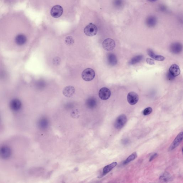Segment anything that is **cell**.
Instances as JSON below:
<instances>
[{"label": "cell", "mask_w": 183, "mask_h": 183, "mask_svg": "<svg viewBox=\"0 0 183 183\" xmlns=\"http://www.w3.org/2000/svg\"><path fill=\"white\" fill-rule=\"evenodd\" d=\"M65 42L66 44L67 45H71L74 44L75 40L72 36H68L66 38Z\"/></svg>", "instance_id": "obj_23"}, {"label": "cell", "mask_w": 183, "mask_h": 183, "mask_svg": "<svg viewBox=\"0 0 183 183\" xmlns=\"http://www.w3.org/2000/svg\"><path fill=\"white\" fill-rule=\"evenodd\" d=\"M47 121L45 119L40 120L39 123V125L42 128H44L47 125Z\"/></svg>", "instance_id": "obj_25"}, {"label": "cell", "mask_w": 183, "mask_h": 183, "mask_svg": "<svg viewBox=\"0 0 183 183\" xmlns=\"http://www.w3.org/2000/svg\"><path fill=\"white\" fill-rule=\"evenodd\" d=\"M63 13V8L58 5L53 6L51 11V15L54 18H59L62 15Z\"/></svg>", "instance_id": "obj_6"}, {"label": "cell", "mask_w": 183, "mask_h": 183, "mask_svg": "<svg viewBox=\"0 0 183 183\" xmlns=\"http://www.w3.org/2000/svg\"><path fill=\"white\" fill-rule=\"evenodd\" d=\"M146 62L148 64L150 65H155V63H154V61L151 58H147V59H146Z\"/></svg>", "instance_id": "obj_28"}, {"label": "cell", "mask_w": 183, "mask_h": 183, "mask_svg": "<svg viewBox=\"0 0 183 183\" xmlns=\"http://www.w3.org/2000/svg\"><path fill=\"white\" fill-rule=\"evenodd\" d=\"M97 27L92 23H89L84 29V33L89 36H94L97 34Z\"/></svg>", "instance_id": "obj_3"}, {"label": "cell", "mask_w": 183, "mask_h": 183, "mask_svg": "<svg viewBox=\"0 0 183 183\" xmlns=\"http://www.w3.org/2000/svg\"><path fill=\"white\" fill-rule=\"evenodd\" d=\"M61 62L60 58L58 57H56L54 58L53 60V63L54 65L56 66H58L60 65Z\"/></svg>", "instance_id": "obj_27"}, {"label": "cell", "mask_w": 183, "mask_h": 183, "mask_svg": "<svg viewBox=\"0 0 183 183\" xmlns=\"http://www.w3.org/2000/svg\"><path fill=\"white\" fill-rule=\"evenodd\" d=\"M97 101L95 98H90L87 100V105L89 108H93L96 106Z\"/></svg>", "instance_id": "obj_20"}, {"label": "cell", "mask_w": 183, "mask_h": 183, "mask_svg": "<svg viewBox=\"0 0 183 183\" xmlns=\"http://www.w3.org/2000/svg\"><path fill=\"white\" fill-rule=\"evenodd\" d=\"M113 4L116 8H119L123 6V0H114Z\"/></svg>", "instance_id": "obj_22"}, {"label": "cell", "mask_w": 183, "mask_h": 183, "mask_svg": "<svg viewBox=\"0 0 183 183\" xmlns=\"http://www.w3.org/2000/svg\"><path fill=\"white\" fill-rule=\"evenodd\" d=\"M137 157V153L136 152H134L131 154L129 157H128L126 159L125 161L124 162L123 164H126L131 162L133 161L134 159H135Z\"/></svg>", "instance_id": "obj_21"}, {"label": "cell", "mask_w": 183, "mask_h": 183, "mask_svg": "<svg viewBox=\"0 0 183 183\" xmlns=\"http://www.w3.org/2000/svg\"><path fill=\"white\" fill-rule=\"evenodd\" d=\"M104 49L107 51H110L114 49L116 43L114 40L111 38H107L104 40L102 43Z\"/></svg>", "instance_id": "obj_5"}, {"label": "cell", "mask_w": 183, "mask_h": 183, "mask_svg": "<svg viewBox=\"0 0 183 183\" xmlns=\"http://www.w3.org/2000/svg\"><path fill=\"white\" fill-rule=\"evenodd\" d=\"M75 92V89L73 86H68L65 87L63 90V93L65 97L70 98L74 95Z\"/></svg>", "instance_id": "obj_12"}, {"label": "cell", "mask_w": 183, "mask_h": 183, "mask_svg": "<svg viewBox=\"0 0 183 183\" xmlns=\"http://www.w3.org/2000/svg\"><path fill=\"white\" fill-rule=\"evenodd\" d=\"M12 155V150L9 146H3L0 147V157L2 159H8Z\"/></svg>", "instance_id": "obj_4"}, {"label": "cell", "mask_w": 183, "mask_h": 183, "mask_svg": "<svg viewBox=\"0 0 183 183\" xmlns=\"http://www.w3.org/2000/svg\"><path fill=\"white\" fill-rule=\"evenodd\" d=\"M128 140H123V143H128Z\"/></svg>", "instance_id": "obj_31"}, {"label": "cell", "mask_w": 183, "mask_h": 183, "mask_svg": "<svg viewBox=\"0 0 183 183\" xmlns=\"http://www.w3.org/2000/svg\"><path fill=\"white\" fill-rule=\"evenodd\" d=\"M167 173H167H166L164 174L163 175L161 176L160 178L161 180H162L165 181L166 182L167 181H168V180H169L171 177L169 173Z\"/></svg>", "instance_id": "obj_26"}, {"label": "cell", "mask_w": 183, "mask_h": 183, "mask_svg": "<svg viewBox=\"0 0 183 183\" xmlns=\"http://www.w3.org/2000/svg\"><path fill=\"white\" fill-rule=\"evenodd\" d=\"M22 106L21 102L18 99H14L11 100L10 103V108L14 111L20 110Z\"/></svg>", "instance_id": "obj_10"}, {"label": "cell", "mask_w": 183, "mask_h": 183, "mask_svg": "<svg viewBox=\"0 0 183 183\" xmlns=\"http://www.w3.org/2000/svg\"><path fill=\"white\" fill-rule=\"evenodd\" d=\"M127 120L126 116L124 114L119 116L114 123V127L117 129H121L126 125Z\"/></svg>", "instance_id": "obj_2"}, {"label": "cell", "mask_w": 183, "mask_h": 183, "mask_svg": "<svg viewBox=\"0 0 183 183\" xmlns=\"http://www.w3.org/2000/svg\"><path fill=\"white\" fill-rule=\"evenodd\" d=\"M148 1L151 2H154L156 1L157 0H148Z\"/></svg>", "instance_id": "obj_32"}, {"label": "cell", "mask_w": 183, "mask_h": 183, "mask_svg": "<svg viewBox=\"0 0 183 183\" xmlns=\"http://www.w3.org/2000/svg\"><path fill=\"white\" fill-rule=\"evenodd\" d=\"M27 41L26 36L23 34H19L17 35L15 39L16 44L19 45H22L24 44Z\"/></svg>", "instance_id": "obj_16"}, {"label": "cell", "mask_w": 183, "mask_h": 183, "mask_svg": "<svg viewBox=\"0 0 183 183\" xmlns=\"http://www.w3.org/2000/svg\"><path fill=\"white\" fill-rule=\"evenodd\" d=\"M158 154L157 153H154V154H152L151 157H150V158H149V161L151 162L152 161L153 159H154V158H156L157 157V156Z\"/></svg>", "instance_id": "obj_29"}, {"label": "cell", "mask_w": 183, "mask_h": 183, "mask_svg": "<svg viewBox=\"0 0 183 183\" xmlns=\"http://www.w3.org/2000/svg\"><path fill=\"white\" fill-rule=\"evenodd\" d=\"M182 50V45L179 43L172 44L170 47V50L172 53L177 54L180 53Z\"/></svg>", "instance_id": "obj_11"}, {"label": "cell", "mask_w": 183, "mask_h": 183, "mask_svg": "<svg viewBox=\"0 0 183 183\" xmlns=\"http://www.w3.org/2000/svg\"><path fill=\"white\" fill-rule=\"evenodd\" d=\"M183 138V132H181L177 135L175 139L174 140L173 142L171 143V145L169 148L168 151H171L176 148L182 141Z\"/></svg>", "instance_id": "obj_7"}, {"label": "cell", "mask_w": 183, "mask_h": 183, "mask_svg": "<svg viewBox=\"0 0 183 183\" xmlns=\"http://www.w3.org/2000/svg\"><path fill=\"white\" fill-rule=\"evenodd\" d=\"M167 78L169 80H172L174 78V77L173 76L170 72H169L168 74H167Z\"/></svg>", "instance_id": "obj_30"}, {"label": "cell", "mask_w": 183, "mask_h": 183, "mask_svg": "<svg viewBox=\"0 0 183 183\" xmlns=\"http://www.w3.org/2000/svg\"><path fill=\"white\" fill-rule=\"evenodd\" d=\"M169 72L174 77L178 76L180 74L179 67L176 64H173L170 68Z\"/></svg>", "instance_id": "obj_14"}, {"label": "cell", "mask_w": 183, "mask_h": 183, "mask_svg": "<svg viewBox=\"0 0 183 183\" xmlns=\"http://www.w3.org/2000/svg\"><path fill=\"white\" fill-rule=\"evenodd\" d=\"M107 60L108 64L111 66H115L117 63V57L113 53L109 54L107 57Z\"/></svg>", "instance_id": "obj_17"}, {"label": "cell", "mask_w": 183, "mask_h": 183, "mask_svg": "<svg viewBox=\"0 0 183 183\" xmlns=\"http://www.w3.org/2000/svg\"><path fill=\"white\" fill-rule=\"evenodd\" d=\"M152 109L151 107H148L145 108L143 112V115L144 116H147L152 113Z\"/></svg>", "instance_id": "obj_24"}, {"label": "cell", "mask_w": 183, "mask_h": 183, "mask_svg": "<svg viewBox=\"0 0 183 183\" xmlns=\"http://www.w3.org/2000/svg\"><path fill=\"white\" fill-rule=\"evenodd\" d=\"M127 99L128 102L130 104L134 105L139 101V97L136 92H131L128 94Z\"/></svg>", "instance_id": "obj_8"}, {"label": "cell", "mask_w": 183, "mask_h": 183, "mask_svg": "<svg viewBox=\"0 0 183 183\" xmlns=\"http://www.w3.org/2000/svg\"><path fill=\"white\" fill-rule=\"evenodd\" d=\"M157 23V19L155 16H150L147 17L146 19V23L148 27H154Z\"/></svg>", "instance_id": "obj_13"}, {"label": "cell", "mask_w": 183, "mask_h": 183, "mask_svg": "<svg viewBox=\"0 0 183 183\" xmlns=\"http://www.w3.org/2000/svg\"><path fill=\"white\" fill-rule=\"evenodd\" d=\"M147 53L149 56L155 60L163 61L165 59V58L163 56L155 54L153 51L151 49H149L147 51Z\"/></svg>", "instance_id": "obj_15"}, {"label": "cell", "mask_w": 183, "mask_h": 183, "mask_svg": "<svg viewBox=\"0 0 183 183\" xmlns=\"http://www.w3.org/2000/svg\"><path fill=\"white\" fill-rule=\"evenodd\" d=\"M98 94L100 99L103 100H106L110 97L111 92L108 88L103 87L100 89Z\"/></svg>", "instance_id": "obj_9"}, {"label": "cell", "mask_w": 183, "mask_h": 183, "mask_svg": "<svg viewBox=\"0 0 183 183\" xmlns=\"http://www.w3.org/2000/svg\"><path fill=\"white\" fill-rule=\"evenodd\" d=\"M95 72L93 69L88 68L85 69L82 72V77L83 80L86 81H90L95 77Z\"/></svg>", "instance_id": "obj_1"}, {"label": "cell", "mask_w": 183, "mask_h": 183, "mask_svg": "<svg viewBox=\"0 0 183 183\" xmlns=\"http://www.w3.org/2000/svg\"><path fill=\"white\" fill-rule=\"evenodd\" d=\"M117 164L116 162H113L111 164L106 166L104 168L103 171V175H105L111 171L112 169L115 167Z\"/></svg>", "instance_id": "obj_18"}, {"label": "cell", "mask_w": 183, "mask_h": 183, "mask_svg": "<svg viewBox=\"0 0 183 183\" xmlns=\"http://www.w3.org/2000/svg\"><path fill=\"white\" fill-rule=\"evenodd\" d=\"M143 58L142 55H138L133 58L129 62L130 65H134L141 62Z\"/></svg>", "instance_id": "obj_19"}]
</instances>
